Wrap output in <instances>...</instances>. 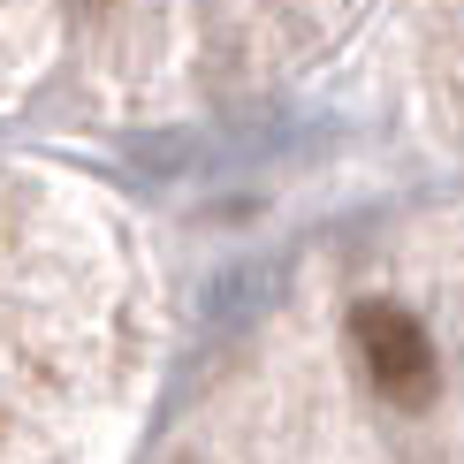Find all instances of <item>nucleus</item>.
Returning <instances> with one entry per match:
<instances>
[{"mask_svg": "<svg viewBox=\"0 0 464 464\" xmlns=\"http://www.w3.org/2000/svg\"><path fill=\"white\" fill-rule=\"evenodd\" d=\"M351 343L365 358V381H373L389 403H427L434 396V343L403 304H358L351 313Z\"/></svg>", "mask_w": 464, "mask_h": 464, "instance_id": "f257e3e1", "label": "nucleus"}]
</instances>
